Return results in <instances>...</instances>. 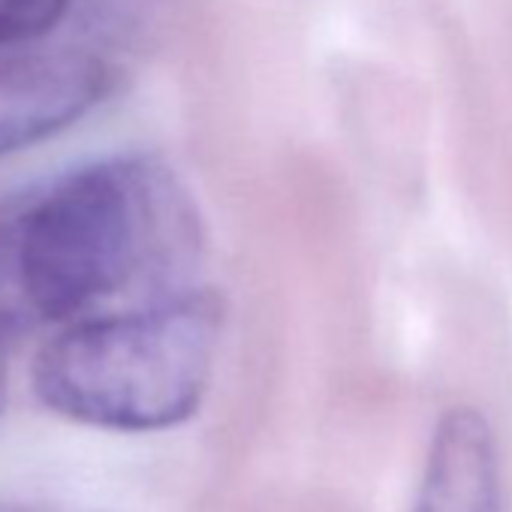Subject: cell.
I'll use <instances>...</instances> for the list:
<instances>
[{
  "mask_svg": "<svg viewBox=\"0 0 512 512\" xmlns=\"http://www.w3.org/2000/svg\"><path fill=\"white\" fill-rule=\"evenodd\" d=\"M70 0H0V49H25L49 37Z\"/></svg>",
  "mask_w": 512,
  "mask_h": 512,
  "instance_id": "cell-5",
  "label": "cell"
},
{
  "mask_svg": "<svg viewBox=\"0 0 512 512\" xmlns=\"http://www.w3.org/2000/svg\"><path fill=\"white\" fill-rule=\"evenodd\" d=\"M220 305L178 293L136 311L82 317L37 356L43 404L112 431H160L190 419L211 383Z\"/></svg>",
  "mask_w": 512,
  "mask_h": 512,
  "instance_id": "cell-2",
  "label": "cell"
},
{
  "mask_svg": "<svg viewBox=\"0 0 512 512\" xmlns=\"http://www.w3.org/2000/svg\"><path fill=\"white\" fill-rule=\"evenodd\" d=\"M109 82L106 64L85 52L0 49V157L85 118L106 97Z\"/></svg>",
  "mask_w": 512,
  "mask_h": 512,
  "instance_id": "cell-3",
  "label": "cell"
},
{
  "mask_svg": "<svg viewBox=\"0 0 512 512\" xmlns=\"http://www.w3.org/2000/svg\"><path fill=\"white\" fill-rule=\"evenodd\" d=\"M166 184L136 160L79 169L0 226V323H67L148 275Z\"/></svg>",
  "mask_w": 512,
  "mask_h": 512,
  "instance_id": "cell-1",
  "label": "cell"
},
{
  "mask_svg": "<svg viewBox=\"0 0 512 512\" xmlns=\"http://www.w3.org/2000/svg\"><path fill=\"white\" fill-rule=\"evenodd\" d=\"M413 512H506L497 440L476 407L440 416Z\"/></svg>",
  "mask_w": 512,
  "mask_h": 512,
  "instance_id": "cell-4",
  "label": "cell"
},
{
  "mask_svg": "<svg viewBox=\"0 0 512 512\" xmlns=\"http://www.w3.org/2000/svg\"><path fill=\"white\" fill-rule=\"evenodd\" d=\"M4 323H0V413H4V404H7V356H4Z\"/></svg>",
  "mask_w": 512,
  "mask_h": 512,
  "instance_id": "cell-6",
  "label": "cell"
}]
</instances>
